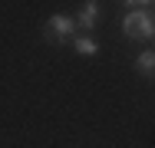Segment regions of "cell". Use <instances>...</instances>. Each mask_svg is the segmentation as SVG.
Masks as SVG:
<instances>
[{
	"instance_id": "cell-1",
	"label": "cell",
	"mask_w": 155,
	"mask_h": 148,
	"mask_svg": "<svg viewBox=\"0 0 155 148\" xmlns=\"http://www.w3.org/2000/svg\"><path fill=\"white\" fill-rule=\"evenodd\" d=\"M122 33L129 40H155V13L145 7H135L122 17Z\"/></svg>"
},
{
	"instance_id": "cell-2",
	"label": "cell",
	"mask_w": 155,
	"mask_h": 148,
	"mask_svg": "<svg viewBox=\"0 0 155 148\" xmlns=\"http://www.w3.org/2000/svg\"><path fill=\"white\" fill-rule=\"evenodd\" d=\"M76 20L69 17V13H53L50 20H46V27H43V36H46V43H73L76 40Z\"/></svg>"
},
{
	"instance_id": "cell-3",
	"label": "cell",
	"mask_w": 155,
	"mask_h": 148,
	"mask_svg": "<svg viewBox=\"0 0 155 148\" xmlns=\"http://www.w3.org/2000/svg\"><path fill=\"white\" fill-rule=\"evenodd\" d=\"M73 20H76V27L93 30V27H96V20H99V0H86V3L79 7V13H76Z\"/></svg>"
},
{
	"instance_id": "cell-4",
	"label": "cell",
	"mask_w": 155,
	"mask_h": 148,
	"mask_svg": "<svg viewBox=\"0 0 155 148\" xmlns=\"http://www.w3.org/2000/svg\"><path fill=\"white\" fill-rule=\"evenodd\" d=\"M135 69H139L142 76H155V50H142V53L135 56Z\"/></svg>"
},
{
	"instance_id": "cell-5",
	"label": "cell",
	"mask_w": 155,
	"mask_h": 148,
	"mask_svg": "<svg viewBox=\"0 0 155 148\" xmlns=\"http://www.w3.org/2000/svg\"><path fill=\"white\" fill-rule=\"evenodd\" d=\"M73 50H76L79 56H96V53H99V43H96L93 36H76V40H73Z\"/></svg>"
},
{
	"instance_id": "cell-6",
	"label": "cell",
	"mask_w": 155,
	"mask_h": 148,
	"mask_svg": "<svg viewBox=\"0 0 155 148\" xmlns=\"http://www.w3.org/2000/svg\"><path fill=\"white\" fill-rule=\"evenodd\" d=\"M125 7H129V10H135V7H145V10H149V7H152L155 0H122Z\"/></svg>"
}]
</instances>
